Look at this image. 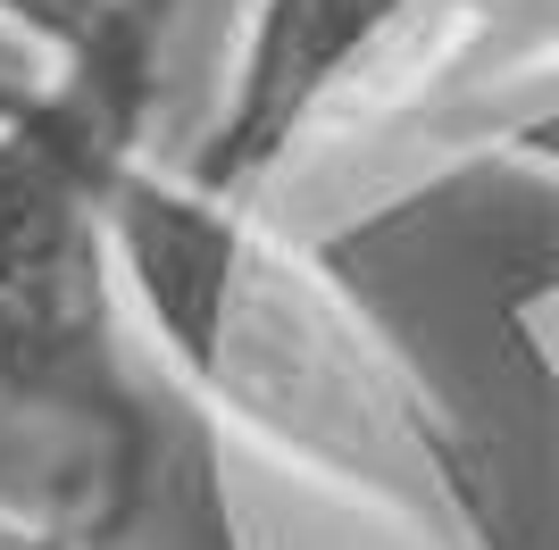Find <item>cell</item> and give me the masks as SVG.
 <instances>
[{
	"label": "cell",
	"instance_id": "cell-3",
	"mask_svg": "<svg viewBox=\"0 0 559 550\" xmlns=\"http://www.w3.org/2000/svg\"><path fill=\"white\" fill-rule=\"evenodd\" d=\"M501 0H242L234 68L176 176L210 201L259 208L318 151L393 125L443 84Z\"/></svg>",
	"mask_w": 559,
	"mask_h": 550
},
{
	"label": "cell",
	"instance_id": "cell-4",
	"mask_svg": "<svg viewBox=\"0 0 559 550\" xmlns=\"http://www.w3.org/2000/svg\"><path fill=\"white\" fill-rule=\"evenodd\" d=\"M0 34L50 68V84L151 92V9L142 0H0Z\"/></svg>",
	"mask_w": 559,
	"mask_h": 550
},
{
	"label": "cell",
	"instance_id": "cell-1",
	"mask_svg": "<svg viewBox=\"0 0 559 550\" xmlns=\"http://www.w3.org/2000/svg\"><path fill=\"white\" fill-rule=\"evenodd\" d=\"M109 267L126 334L251 458L409 550H510L451 409L284 226L192 192L159 151H126L109 176Z\"/></svg>",
	"mask_w": 559,
	"mask_h": 550
},
{
	"label": "cell",
	"instance_id": "cell-5",
	"mask_svg": "<svg viewBox=\"0 0 559 550\" xmlns=\"http://www.w3.org/2000/svg\"><path fill=\"white\" fill-rule=\"evenodd\" d=\"M0 550H100V542L75 534V526H59V517H34V509L0 501Z\"/></svg>",
	"mask_w": 559,
	"mask_h": 550
},
{
	"label": "cell",
	"instance_id": "cell-2",
	"mask_svg": "<svg viewBox=\"0 0 559 550\" xmlns=\"http://www.w3.org/2000/svg\"><path fill=\"white\" fill-rule=\"evenodd\" d=\"M134 84H43L0 109V409L134 442L109 176L142 151Z\"/></svg>",
	"mask_w": 559,
	"mask_h": 550
}]
</instances>
